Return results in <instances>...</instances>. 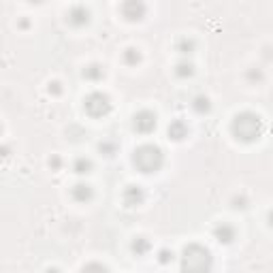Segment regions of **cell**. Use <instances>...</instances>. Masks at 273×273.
Instances as JSON below:
<instances>
[{
    "label": "cell",
    "instance_id": "1",
    "mask_svg": "<svg viewBox=\"0 0 273 273\" xmlns=\"http://www.w3.org/2000/svg\"><path fill=\"white\" fill-rule=\"evenodd\" d=\"M179 269H181V273H211L213 258L205 246H201V243H188L179 256Z\"/></svg>",
    "mask_w": 273,
    "mask_h": 273
},
{
    "label": "cell",
    "instance_id": "2",
    "mask_svg": "<svg viewBox=\"0 0 273 273\" xmlns=\"http://www.w3.org/2000/svg\"><path fill=\"white\" fill-rule=\"evenodd\" d=\"M231 133L237 141L252 143L263 133V120L258 118L254 111H241L231 122Z\"/></svg>",
    "mask_w": 273,
    "mask_h": 273
},
{
    "label": "cell",
    "instance_id": "3",
    "mask_svg": "<svg viewBox=\"0 0 273 273\" xmlns=\"http://www.w3.org/2000/svg\"><path fill=\"white\" fill-rule=\"evenodd\" d=\"M133 165L141 173H156V171H160L165 165V154L158 145H154V143H143L133 154Z\"/></svg>",
    "mask_w": 273,
    "mask_h": 273
},
{
    "label": "cell",
    "instance_id": "4",
    "mask_svg": "<svg viewBox=\"0 0 273 273\" xmlns=\"http://www.w3.org/2000/svg\"><path fill=\"white\" fill-rule=\"evenodd\" d=\"M83 109L90 118H105L111 111V98L105 92H90L83 98Z\"/></svg>",
    "mask_w": 273,
    "mask_h": 273
},
{
    "label": "cell",
    "instance_id": "5",
    "mask_svg": "<svg viewBox=\"0 0 273 273\" xmlns=\"http://www.w3.org/2000/svg\"><path fill=\"white\" fill-rule=\"evenodd\" d=\"M158 120H156V113L150 109H141L139 113H135L133 118V131L139 135H150L154 128H156Z\"/></svg>",
    "mask_w": 273,
    "mask_h": 273
},
{
    "label": "cell",
    "instance_id": "6",
    "mask_svg": "<svg viewBox=\"0 0 273 273\" xmlns=\"http://www.w3.org/2000/svg\"><path fill=\"white\" fill-rule=\"evenodd\" d=\"M66 20H68V24L73 26V28H83V26H88V24H90V9L83 7V5L70 7Z\"/></svg>",
    "mask_w": 273,
    "mask_h": 273
},
{
    "label": "cell",
    "instance_id": "7",
    "mask_svg": "<svg viewBox=\"0 0 273 273\" xmlns=\"http://www.w3.org/2000/svg\"><path fill=\"white\" fill-rule=\"evenodd\" d=\"M148 13V7L141 3V0H131V3H124L122 5V15L128 20V22H139L145 17Z\"/></svg>",
    "mask_w": 273,
    "mask_h": 273
},
{
    "label": "cell",
    "instance_id": "8",
    "mask_svg": "<svg viewBox=\"0 0 273 273\" xmlns=\"http://www.w3.org/2000/svg\"><path fill=\"white\" fill-rule=\"evenodd\" d=\"M122 201L126 207H139L145 201V192H143L141 186H126L122 190Z\"/></svg>",
    "mask_w": 273,
    "mask_h": 273
},
{
    "label": "cell",
    "instance_id": "9",
    "mask_svg": "<svg viewBox=\"0 0 273 273\" xmlns=\"http://www.w3.org/2000/svg\"><path fill=\"white\" fill-rule=\"evenodd\" d=\"M70 196H73V201H77V203H90L94 198V188L88 181H77L73 188H70Z\"/></svg>",
    "mask_w": 273,
    "mask_h": 273
},
{
    "label": "cell",
    "instance_id": "10",
    "mask_svg": "<svg viewBox=\"0 0 273 273\" xmlns=\"http://www.w3.org/2000/svg\"><path fill=\"white\" fill-rule=\"evenodd\" d=\"M235 235H237V231L231 222H218L213 226V237L220 243H231L235 239Z\"/></svg>",
    "mask_w": 273,
    "mask_h": 273
},
{
    "label": "cell",
    "instance_id": "11",
    "mask_svg": "<svg viewBox=\"0 0 273 273\" xmlns=\"http://www.w3.org/2000/svg\"><path fill=\"white\" fill-rule=\"evenodd\" d=\"M81 77L85 79V81H92V83H96V81H100L105 77V66L103 64H88L83 70H81Z\"/></svg>",
    "mask_w": 273,
    "mask_h": 273
},
{
    "label": "cell",
    "instance_id": "12",
    "mask_svg": "<svg viewBox=\"0 0 273 273\" xmlns=\"http://www.w3.org/2000/svg\"><path fill=\"white\" fill-rule=\"evenodd\" d=\"M192 111L196 113V116H207V113L211 111V100L205 96V94H196L192 98V103H190Z\"/></svg>",
    "mask_w": 273,
    "mask_h": 273
},
{
    "label": "cell",
    "instance_id": "13",
    "mask_svg": "<svg viewBox=\"0 0 273 273\" xmlns=\"http://www.w3.org/2000/svg\"><path fill=\"white\" fill-rule=\"evenodd\" d=\"M194 49H196V41L190 39V37H181V39H177V43H175V51H179V53L184 56V58L192 56Z\"/></svg>",
    "mask_w": 273,
    "mask_h": 273
},
{
    "label": "cell",
    "instance_id": "14",
    "mask_svg": "<svg viewBox=\"0 0 273 273\" xmlns=\"http://www.w3.org/2000/svg\"><path fill=\"white\" fill-rule=\"evenodd\" d=\"M173 73H175V77H179V79H190V77L194 75V64H192L188 58H184V60H179V62L175 64Z\"/></svg>",
    "mask_w": 273,
    "mask_h": 273
},
{
    "label": "cell",
    "instance_id": "15",
    "mask_svg": "<svg viewBox=\"0 0 273 273\" xmlns=\"http://www.w3.org/2000/svg\"><path fill=\"white\" fill-rule=\"evenodd\" d=\"M186 135H188V126H186L184 120H173L169 124V137L175 139V141H181Z\"/></svg>",
    "mask_w": 273,
    "mask_h": 273
},
{
    "label": "cell",
    "instance_id": "16",
    "mask_svg": "<svg viewBox=\"0 0 273 273\" xmlns=\"http://www.w3.org/2000/svg\"><path fill=\"white\" fill-rule=\"evenodd\" d=\"M150 250H152V243H150V239H145V237H135V239L131 241V252H133L135 256H145Z\"/></svg>",
    "mask_w": 273,
    "mask_h": 273
},
{
    "label": "cell",
    "instance_id": "17",
    "mask_svg": "<svg viewBox=\"0 0 273 273\" xmlns=\"http://www.w3.org/2000/svg\"><path fill=\"white\" fill-rule=\"evenodd\" d=\"M92 169H94L92 160H90V158H85V156H77L73 160V171L77 175H88Z\"/></svg>",
    "mask_w": 273,
    "mask_h": 273
},
{
    "label": "cell",
    "instance_id": "18",
    "mask_svg": "<svg viewBox=\"0 0 273 273\" xmlns=\"http://www.w3.org/2000/svg\"><path fill=\"white\" fill-rule=\"evenodd\" d=\"M122 60H124L126 66H137V64L141 62V51L135 49V47H128V49H124V53H122Z\"/></svg>",
    "mask_w": 273,
    "mask_h": 273
},
{
    "label": "cell",
    "instance_id": "19",
    "mask_svg": "<svg viewBox=\"0 0 273 273\" xmlns=\"http://www.w3.org/2000/svg\"><path fill=\"white\" fill-rule=\"evenodd\" d=\"M173 261H175V254H173V250L162 248L160 252H158V263H160V265H169V263H173Z\"/></svg>",
    "mask_w": 273,
    "mask_h": 273
},
{
    "label": "cell",
    "instance_id": "20",
    "mask_svg": "<svg viewBox=\"0 0 273 273\" xmlns=\"http://www.w3.org/2000/svg\"><path fill=\"white\" fill-rule=\"evenodd\" d=\"M81 273H109V269L103 265V263H88V265H85L83 267V271Z\"/></svg>",
    "mask_w": 273,
    "mask_h": 273
},
{
    "label": "cell",
    "instance_id": "21",
    "mask_svg": "<svg viewBox=\"0 0 273 273\" xmlns=\"http://www.w3.org/2000/svg\"><path fill=\"white\" fill-rule=\"evenodd\" d=\"M246 79L250 81V83H261L263 79H265V73L261 68H250L248 73H246Z\"/></svg>",
    "mask_w": 273,
    "mask_h": 273
},
{
    "label": "cell",
    "instance_id": "22",
    "mask_svg": "<svg viewBox=\"0 0 273 273\" xmlns=\"http://www.w3.org/2000/svg\"><path fill=\"white\" fill-rule=\"evenodd\" d=\"M231 205H233L235 209H246V207L250 205V198H248L246 194H235L233 201H231Z\"/></svg>",
    "mask_w": 273,
    "mask_h": 273
},
{
    "label": "cell",
    "instance_id": "23",
    "mask_svg": "<svg viewBox=\"0 0 273 273\" xmlns=\"http://www.w3.org/2000/svg\"><path fill=\"white\" fill-rule=\"evenodd\" d=\"M98 150L103 152L105 156H113V154H116V143H113V141H103V143H98Z\"/></svg>",
    "mask_w": 273,
    "mask_h": 273
},
{
    "label": "cell",
    "instance_id": "24",
    "mask_svg": "<svg viewBox=\"0 0 273 273\" xmlns=\"http://www.w3.org/2000/svg\"><path fill=\"white\" fill-rule=\"evenodd\" d=\"M47 92L53 94V96H60V94H62V83H60V81H49Z\"/></svg>",
    "mask_w": 273,
    "mask_h": 273
},
{
    "label": "cell",
    "instance_id": "25",
    "mask_svg": "<svg viewBox=\"0 0 273 273\" xmlns=\"http://www.w3.org/2000/svg\"><path fill=\"white\" fill-rule=\"evenodd\" d=\"M49 167H51V171H60V169H62V158H60L58 154H51V158H49Z\"/></svg>",
    "mask_w": 273,
    "mask_h": 273
},
{
    "label": "cell",
    "instance_id": "26",
    "mask_svg": "<svg viewBox=\"0 0 273 273\" xmlns=\"http://www.w3.org/2000/svg\"><path fill=\"white\" fill-rule=\"evenodd\" d=\"M11 156V145H0V158Z\"/></svg>",
    "mask_w": 273,
    "mask_h": 273
},
{
    "label": "cell",
    "instance_id": "27",
    "mask_svg": "<svg viewBox=\"0 0 273 273\" xmlns=\"http://www.w3.org/2000/svg\"><path fill=\"white\" fill-rule=\"evenodd\" d=\"M17 26L22 28V30H26V28L30 26V22H28V20H20V24H17Z\"/></svg>",
    "mask_w": 273,
    "mask_h": 273
},
{
    "label": "cell",
    "instance_id": "28",
    "mask_svg": "<svg viewBox=\"0 0 273 273\" xmlns=\"http://www.w3.org/2000/svg\"><path fill=\"white\" fill-rule=\"evenodd\" d=\"M45 273H60V269H58V267H49Z\"/></svg>",
    "mask_w": 273,
    "mask_h": 273
},
{
    "label": "cell",
    "instance_id": "29",
    "mask_svg": "<svg viewBox=\"0 0 273 273\" xmlns=\"http://www.w3.org/2000/svg\"><path fill=\"white\" fill-rule=\"evenodd\" d=\"M0 135H3V126H0Z\"/></svg>",
    "mask_w": 273,
    "mask_h": 273
}]
</instances>
